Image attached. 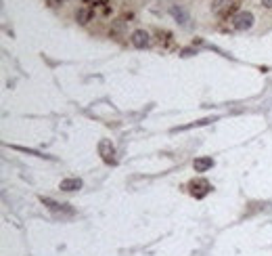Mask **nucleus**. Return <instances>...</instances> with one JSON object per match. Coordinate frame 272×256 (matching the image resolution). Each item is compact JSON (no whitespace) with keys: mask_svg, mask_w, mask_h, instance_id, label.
<instances>
[{"mask_svg":"<svg viewBox=\"0 0 272 256\" xmlns=\"http://www.w3.org/2000/svg\"><path fill=\"white\" fill-rule=\"evenodd\" d=\"M251 26H253V13H249V11H241L235 15V19H232V28L239 29V32L251 29Z\"/></svg>","mask_w":272,"mask_h":256,"instance_id":"nucleus-1","label":"nucleus"},{"mask_svg":"<svg viewBox=\"0 0 272 256\" xmlns=\"http://www.w3.org/2000/svg\"><path fill=\"white\" fill-rule=\"evenodd\" d=\"M132 44L136 46V49H147V46H151V36L149 32H145V29H136V32H132Z\"/></svg>","mask_w":272,"mask_h":256,"instance_id":"nucleus-2","label":"nucleus"},{"mask_svg":"<svg viewBox=\"0 0 272 256\" xmlns=\"http://www.w3.org/2000/svg\"><path fill=\"white\" fill-rule=\"evenodd\" d=\"M99 153L103 156V160L107 162V164H113L115 162V149H113V145H111V141H100L99 143Z\"/></svg>","mask_w":272,"mask_h":256,"instance_id":"nucleus-3","label":"nucleus"},{"mask_svg":"<svg viewBox=\"0 0 272 256\" xmlns=\"http://www.w3.org/2000/svg\"><path fill=\"white\" fill-rule=\"evenodd\" d=\"M209 189H212V187H209L207 181H193V183H191V193H193L195 198H203Z\"/></svg>","mask_w":272,"mask_h":256,"instance_id":"nucleus-4","label":"nucleus"},{"mask_svg":"<svg viewBox=\"0 0 272 256\" xmlns=\"http://www.w3.org/2000/svg\"><path fill=\"white\" fill-rule=\"evenodd\" d=\"M232 4L230 0H214V4H212V11L216 13V15H226L230 9H232Z\"/></svg>","mask_w":272,"mask_h":256,"instance_id":"nucleus-5","label":"nucleus"},{"mask_svg":"<svg viewBox=\"0 0 272 256\" xmlns=\"http://www.w3.org/2000/svg\"><path fill=\"white\" fill-rule=\"evenodd\" d=\"M214 166V160L212 158H197L193 162V168H195V172H207L209 168Z\"/></svg>","mask_w":272,"mask_h":256,"instance_id":"nucleus-6","label":"nucleus"},{"mask_svg":"<svg viewBox=\"0 0 272 256\" xmlns=\"http://www.w3.org/2000/svg\"><path fill=\"white\" fill-rule=\"evenodd\" d=\"M59 187L63 191H77L82 187V181H80V178H63Z\"/></svg>","mask_w":272,"mask_h":256,"instance_id":"nucleus-7","label":"nucleus"},{"mask_svg":"<svg viewBox=\"0 0 272 256\" xmlns=\"http://www.w3.org/2000/svg\"><path fill=\"white\" fill-rule=\"evenodd\" d=\"M42 204H46L50 208V210H54V212H63V210H67V212H72L69 208H65L67 204H57V201H52V199H49V198H42Z\"/></svg>","mask_w":272,"mask_h":256,"instance_id":"nucleus-8","label":"nucleus"},{"mask_svg":"<svg viewBox=\"0 0 272 256\" xmlns=\"http://www.w3.org/2000/svg\"><path fill=\"white\" fill-rule=\"evenodd\" d=\"M170 13H172L180 23H186V19H189V17H186V13L180 9V6H172V9H170Z\"/></svg>","mask_w":272,"mask_h":256,"instance_id":"nucleus-9","label":"nucleus"},{"mask_svg":"<svg viewBox=\"0 0 272 256\" xmlns=\"http://www.w3.org/2000/svg\"><path fill=\"white\" fill-rule=\"evenodd\" d=\"M77 19H80V23H86L88 21V13L86 11H80V13H77Z\"/></svg>","mask_w":272,"mask_h":256,"instance_id":"nucleus-10","label":"nucleus"},{"mask_svg":"<svg viewBox=\"0 0 272 256\" xmlns=\"http://www.w3.org/2000/svg\"><path fill=\"white\" fill-rule=\"evenodd\" d=\"M262 4L266 6V9H272V0H262Z\"/></svg>","mask_w":272,"mask_h":256,"instance_id":"nucleus-11","label":"nucleus"}]
</instances>
